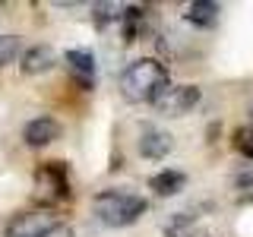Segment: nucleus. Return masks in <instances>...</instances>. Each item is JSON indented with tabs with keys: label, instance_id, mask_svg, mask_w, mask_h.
I'll return each instance as SVG.
<instances>
[{
	"label": "nucleus",
	"instance_id": "obj_1",
	"mask_svg": "<svg viewBox=\"0 0 253 237\" xmlns=\"http://www.w3.org/2000/svg\"><path fill=\"white\" fill-rule=\"evenodd\" d=\"M168 85V70L155 57H139L121 73V95L126 101H155Z\"/></svg>",
	"mask_w": 253,
	"mask_h": 237
},
{
	"label": "nucleus",
	"instance_id": "obj_6",
	"mask_svg": "<svg viewBox=\"0 0 253 237\" xmlns=\"http://www.w3.org/2000/svg\"><path fill=\"white\" fill-rule=\"evenodd\" d=\"M171 149H174L171 133L158 130V126H146V130H142V136H139V155H142V158L158 161V158H165Z\"/></svg>",
	"mask_w": 253,
	"mask_h": 237
},
{
	"label": "nucleus",
	"instance_id": "obj_9",
	"mask_svg": "<svg viewBox=\"0 0 253 237\" xmlns=\"http://www.w3.org/2000/svg\"><path fill=\"white\" fill-rule=\"evenodd\" d=\"M218 3H212V0H193V3L184 6V19L193 22L196 29H209L218 22Z\"/></svg>",
	"mask_w": 253,
	"mask_h": 237
},
{
	"label": "nucleus",
	"instance_id": "obj_2",
	"mask_svg": "<svg viewBox=\"0 0 253 237\" xmlns=\"http://www.w3.org/2000/svg\"><path fill=\"white\" fill-rule=\"evenodd\" d=\"M92 212L98 215L101 225L108 228H126L133 221L142 218L146 212V199L136 193H126V190H101L92 199Z\"/></svg>",
	"mask_w": 253,
	"mask_h": 237
},
{
	"label": "nucleus",
	"instance_id": "obj_3",
	"mask_svg": "<svg viewBox=\"0 0 253 237\" xmlns=\"http://www.w3.org/2000/svg\"><path fill=\"white\" fill-rule=\"evenodd\" d=\"M57 228H60V221H57L54 209H26L19 215H13L3 237H47Z\"/></svg>",
	"mask_w": 253,
	"mask_h": 237
},
{
	"label": "nucleus",
	"instance_id": "obj_5",
	"mask_svg": "<svg viewBox=\"0 0 253 237\" xmlns=\"http://www.w3.org/2000/svg\"><path fill=\"white\" fill-rule=\"evenodd\" d=\"M57 136H60V123L54 120V117H35V120H29L22 126V139H26V146H32V149L51 146Z\"/></svg>",
	"mask_w": 253,
	"mask_h": 237
},
{
	"label": "nucleus",
	"instance_id": "obj_8",
	"mask_svg": "<svg viewBox=\"0 0 253 237\" xmlns=\"http://www.w3.org/2000/svg\"><path fill=\"white\" fill-rule=\"evenodd\" d=\"M54 63H57V57H54L51 47H47V44H35V47H29V51L22 54V73L38 76V73H47Z\"/></svg>",
	"mask_w": 253,
	"mask_h": 237
},
{
	"label": "nucleus",
	"instance_id": "obj_10",
	"mask_svg": "<svg viewBox=\"0 0 253 237\" xmlns=\"http://www.w3.org/2000/svg\"><path fill=\"white\" fill-rule=\"evenodd\" d=\"M149 187H152L158 196H174V193H180V190L187 187V174L174 171V168H165V171H158L155 177L149 180Z\"/></svg>",
	"mask_w": 253,
	"mask_h": 237
},
{
	"label": "nucleus",
	"instance_id": "obj_12",
	"mask_svg": "<svg viewBox=\"0 0 253 237\" xmlns=\"http://www.w3.org/2000/svg\"><path fill=\"white\" fill-rule=\"evenodd\" d=\"M22 44H19V35H0V67H6V63H13L19 57Z\"/></svg>",
	"mask_w": 253,
	"mask_h": 237
},
{
	"label": "nucleus",
	"instance_id": "obj_15",
	"mask_svg": "<svg viewBox=\"0 0 253 237\" xmlns=\"http://www.w3.org/2000/svg\"><path fill=\"white\" fill-rule=\"evenodd\" d=\"M47 237H73V231H70L67 225H60L57 231H51V234H47Z\"/></svg>",
	"mask_w": 253,
	"mask_h": 237
},
{
	"label": "nucleus",
	"instance_id": "obj_11",
	"mask_svg": "<svg viewBox=\"0 0 253 237\" xmlns=\"http://www.w3.org/2000/svg\"><path fill=\"white\" fill-rule=\"evenodd\" d=\"M63 57H67V63L76 70V73H85V76L95 73V54L92 51H79V47H73V51H67Z\"/></svg>",
	"mask_w": 253,
	"mask_h": 237
},
{
	"label": "nucleus",
	"instance_id": "obj_14",
	"mask_svg": "<svg viewBox=\"0 0 253 237\" xmlns=\"http://www.w3.org/2000/svg\"><path fill=\"white\" fill-rule=\"evenodd\" d=\"M234 184H237V187H253V168H250V171H244V174H237Z\"/></svg>",
	"mask_w": 253,
	"mask_h": 237
},
{
	"label": "nucleus",
	"instance_id": "obj_13",
	"mask_svg": "<svg viewBox=\"0 0 253 237\" xmlns=\"http://www.w3.org/2000/svg\"><path fill=\"white\" fill-rule=\"evenodd\" d=\"M234 149L253 161V123L250 126H241V130L234 133Z\"/></svg>",
	"mask_w": 253,
	"mask_h": 237
},
{
	"label": "nucleus",
	"instance_id": "obj_7",
	"mask_svg": "<svg viewBox=\"0 0 253 237\" xmlns=\"http://www.w3.org/2000/svg\"><path fill=\"white\" fill-rule=\"evenodd\" d=\"M38 187L47 190L54 199H63L70 196V180H67V168L60 161H47L38 168Z\"/></svg>",
	"mask_w": 253,
	"mask_h": 237
},
{
	"label": "nucleus",
	"instance_id": "obj_4",
	"mask_svg": "<svg viewBox=\"0 0 253 237\" xmlns=\"http://www.w3.org/2000/svg\"><path fill=\"white\" fill-rule=\"evenodd\" d=\"M196 101H200V89H196V85H165L152 105H155L158 114H165V117H180V114H187V111H193Z\"/></svg>",
	"mask_w": 253,
	"mask_h": 237
}]
</instances>
